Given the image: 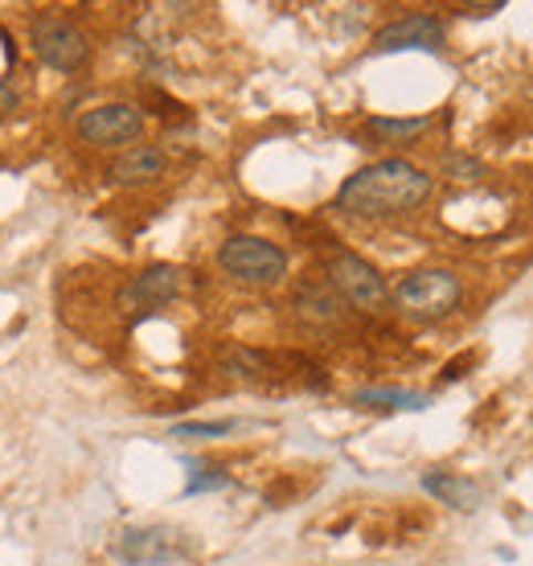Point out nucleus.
<instances>
[{"label":"nucleus","instance_id":"16","mask_svg":"<svg viewBox=\"0 0 533 566\" xmlns=\"http://www.w3.org/2000/svg\"><path fill=\"white\" fill-rule=\"evenodd\" d=\"M230 419H222V423H181L177 427V436H226L230 431Z\"/></svg>","mask_w":533,"mask_h":566},{"label":"nucleus","instance_id":"9","mask_svg":"<svg viewBox=\"0 0 533 566\" xmlns=\"http://www.w3.org/2000/svg\"><path fill=\"white\" fill-rule=\"evenodd\" d=\"M378 54H403V50H427L439 54L443 50V21L436 13H410L398 17L394 25H386L378 33Z\"/></svg>","mask_w":533,"mask_h":566},{"label":"nucleus","instance_id":"4","mask_svg":"<svg viewBox=\"0 0 533 566\" xmlns=\"http://www.w3.org/2000/svg\"><path fill=\"white\" fill-rule=\"evenodd\" d=\"M29 45H33V54L42 57L50 71H62V74L79 71L86 57H91L86 33L74 25V21H66V17H58V13L33 17V25H29Z\"/></svg>","mask_w":533,"mask_h":566},{"label":"nucleus","instance_id":"6","mask_svg":"<svg viewBox=\"0 0 533 566\" xmlns=\"http://www.w3.org/2000/svg\"><path fill=\"white\" fill-rule=\"evenodd\" d=\"M185 551L189 542L173 525H136V530H124L112 546V554L124 566H169L185 558Z\"/></svg>","mask_w":533,"mask_h":566},{"label":"nucleus","instance_id":"13","mask_svg":"<svg viewBox=\"0 0 533 566\" xmlns=\"http://www.w3.org/2000/svg\"><path fill=\"white\" fill-rule=\"evenodd\" d=\"M300 304H309L304 316H312V321H333V316H337V300L328 296L324 287H304V292H300Z\"/></svg>","mask_w":533,"mask_h":566},{"label":"nucleus","instance_id":"10","mask_svg":"<svg viewBox=\"0 0 533 566\" xmlns=\"http://www.w3.org/2000/svg\"><path fill=\"white\" fill-rule=\"evenodd\" d=\"M107 172H112V181H119V185H144L165 172V153H160L156 144H136V148H127V153L115 156Z\"/></svg>","mask_w":533,"mask_h":566},{"label":"nucleus","instance_id":"8","mask_svg":"<svg viewBox=\"0 0 533 566\" xmlns=\"http://www.w3.org/2000/svg\"><path fill=\"white\" fill-rule=\"evenodd\" d=\"M181 296V271L173 263H153L140 275H132V283L124 287V308H132L136 316H153V312L169 308L173 300Z\"/></svg>","mask_w":533,"mask_h":566},{"label":"nucleus","instance_id":"18","mask_svg":"<svg viewBox=\"0 0 533 566\" xmlns=\"http://www.w3.org/2000/svg\"><path fill=\"white\" fill-rule=\"evenodd\" d=\"M0 103H4V107H17V95L9 86H0Z\"/></svg>","mask_w":533,"mask_h":566},{"label":"nucleus","instance_id":"3","mask_svg":"<svg viewBox=\"0 0 533 566\" xmlns=\"http://www.w3.org/2000/svg\"><path fill=\"white\" fill-rule=\"evenodd\" d=\"M218 263H222L226 275H234L239 283H259V287H271L288 275V255L283 247L259 239V234H234V239L222 242L218 251Z\"/></svg>","mask_w":533,"mask_h":566},{"label":"nucleus","instance_id":"15","mask_svg":"<svg viewBox=\"0 0 533 566\" xmlns=\"http://www.w3.org/2000/svg\"><path fill=\"white\" fill-rule=\"evenodd\" d=\"M230 484V476L226 472H218V468H201V472H194L189 476V484H185V493H210V489H226Z\"/></svg>","mask_w":533,"mask_h":566},{"label":"nucleus","instance_id":"2","mask_svg":"<svg viewBox=\"0 0 533 566\" xmlns=\"http://www.w3.org/2000/svg\"><path fill=\"white\" fill-rule=\"evenodd\" d=\"M463 287L460 280L443 268H419L403 275L398 287H394V304L415 316V321H443L448 312L460 308Z\"/></svg>","mask_w":533,"mask_h":566},{"label":"nucleus","instance_id":"12","mask_svg":"<svg viewBox=\"0 0 533 566\" xmlns=\"http://www.w3.org/2000/svg\"><path fill=\"white\" fill-rule=\"evenodd\" d=\"M357 407H382V411H422L431 398L419 395V390H390V386H369V390H357L353 395Z\"/></svg>","mask_w":533,"mask_h":566},{"label":"nucleus","instance_id":"1","mask_svg":"<svg viewBox=\"0 0 533 566\" xmlns=\"http://www.w3.org/2000/svg\"><path fill=\"white\" fill-rule=\"evenodd\" d=\"M431 189L436 181L419 165L386 156L345 177V185L337 189V210L357 213V218H398V213L419 210L431 198Z\"/></svg>","mask_w":533,"mask_h":566},{"label":"nucleus","instance_id":"11","mask_svg":"<svg viewBox=\"0 0 533 566\" xmlns=\"http://www.w3.org/2000/svg\"><path fill=\"white\" fill-rule=\"evenodd\" d=\"M422 489L431 496H439L443 505H451V510L472 513L480 505V484L468 481V476H456V472H427V476H422Z\"/></svg>","mask_w":533,"mask_h":566},{"label":"nucleus","instance_id":"17","mask_svg":"<svg viewBox=\"0 0 533 566\" xmlns=\"http://www.w3.org/2000/svg\"><path fill=\"white\" fill-rule=\"evenodd\" d=\"M501 9H505V4H501V0H492V4H463L460 13L463 17H497Z\"/></svg>","mask_w":533,"mask_h":566},{"label":"nucleus","instance_id":"7","mask_svg":"<svg viewBox=\"0 0 533 566\" xmlns=\"http://www.w3.org/2000/svg\"><path fill=\"white\" fill-rule=\"evenodd\" d=\"M140 132H144V112L132 107V103H103V107L83 112V119H79V136L86 144H98V148L136 140Z\"/></svg>","mask_w":533,"mask_h":566},{"label":"nucleus","instance_id":"5","mask_svg":"<svg viewBox=\"0 0 533 566\" xmlns=\"http://www.w3.org/2000/svg\"><path fill=\"white\" fill-rule=\"evenodd\" d=\"M328 283L341 300H349L353 308L362 312H382L390 300L382 271L374 263H365L362 255H353V251H341V255L328 259Z\"/></svg>","mask_w":533,"mask_h":566},{"label":"nucleus","instance_id":"14","mask_svg":"<svg viewBox=\"0 0 533 566\" xmlns=\"http://www.w3.org/2000/svg\"><path fill=\"white\" fill-rule=\"evenodd\" d=\"M431 124V119H369V132L374 136H390V140H403V136H415Z\"/></svg>","mask_w":533,"mask_h":566}]
</instances>
